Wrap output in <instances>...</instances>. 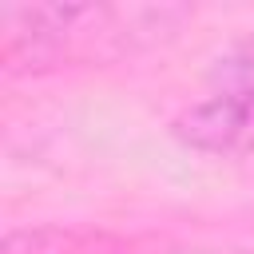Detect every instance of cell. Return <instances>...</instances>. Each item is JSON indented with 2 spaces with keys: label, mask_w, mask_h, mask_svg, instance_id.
<instances>
[{
  "label": "cell",
  "mask_w": 254,
  "mask_h": 254,
  "mask_svg": "<svg viewBox=\"0 0 254 254\" xmlns=\"http://www.w3.org/2000/svg\"><path fill=\"white\" fill-rule=\"evenodd\" d=\"M175 135L210 155H254V64H242L230 83L190 103L175 119Z\"/></svg>",
  "instance_id": "6da1fadb"
}]
</instances>
